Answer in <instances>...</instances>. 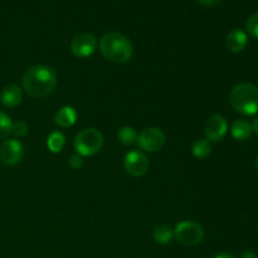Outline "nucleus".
I'll use <instances>...</instances> for the list:
<instances>
[{"mask_svg":"<svg viewBox=\"0 0 258 258\" xmlns=\"http://www.w3.org/2000/svg\"><path fill=\"white\" fill-rule=\"evenodd\" d=\"M70 166L72 169H81L83 166V156H81L80 154H76V155H72L70 159Z\"/></svg>","mask_w":258,"mask_h":258,"instance_id":"obj_22","label":"nucleus"},{"mask_svg":"<svg viewBox=\"0 0 258 258\" xmlns=\"http://www.w3.org/2000/svg\"><path fill=\"white\" fill-rule=\"evenodd\" d=\"M97 48V39L91 33H81L71 42V50L78 58H87L95 53Z\"/></svg>","mask_w":258,"mask_h":258,"instance_id":"obj_9","label":"nucleus"},{"mask_svg":"<svg viewBox=\"0 0 258 258\" xmlns=\"http://www.w3.org/2000/svg\"><path fill=\"white\" fill-rule=\"evenodd\" d=\"M66 145V136L60 131H54L48 136L47 146L50 150V153L58 154L63 150Z\"/></svg>","mask_w":258,"mask_h":258,"instance_id":"obj_16","label":"nucleus"},{"mask_svg":"<svg viewBox=\"0 0 258 258\" xmlns=\"http://www.w3.org/2000/svg\"><path fill=\"white\" fill-rule=\"evenodd\" d=\"M117 139L122 145H133V144H135L136 140H138V133H136L135 128L131 127V126H123V127H121L120 130H118Z\"/></svg>","mask_w":258,"mask_h":258,"instance_id":"obj_18","label":"nucleus"},{"mask_svg":"<svg viewBox=\"0 0 258 258\" xmlns=\"http://www.w3.org/2000/svg\"><path fill=\"white\" fill-rule=\"evenodd\" d=\"M253 134L252 130V123H249L248 121L241 118V120H237L232 123L231 126V135L233 136L236 140L238 141H246Z\"/></svg>","mask_w":258,"mask_h":258,"instance_id":"obj_13","label":"nucleus"},{"mask_svg":"<svg viewBox=\"0 0 258 258\" xmlns=\"http://www.w3.org/2000/svg\"><path fill=\"white\" fill-rule=\"evenodd\" d=\"M100 52L112 63H126L134 54L133 43L123 34L117 32L106 33L100 39Z\"/></svg>","mask_w":258,"mask_h":258,"instance_id":"obj_2","label":"nucleus"},{"mask_svg":"<svg viewBox=\"0 0 258 258\" xmlns=\"http://www.w3.org/2000/svg\"><path fill=\"white\" fill-rule=\"evenodd\" d=\"M191 153L197 159L208 158L212 153L211 143L207 139H199V140L194 141L193 146H191Z\"/></svg>","mask_w":258,"mask_h":258,"instance_id":"obj_17","label":"nucleus"},{"mask_svg":"<svg viewBox=\"0 0 258 258\" xmlns=\"http://www.w3.org/2000/svg\"><path fill=\"white\" fill-rule=\"evenodd\" d=\"M214 258H236V257H234L233 254H229V253H219Z\"/></svg>","mask_w":258,"mask_h":258,"instance_id":"obj_26","label":"nucleus"},{"mask_svg":"<svg viewBox=\"0 0 258 258\" xmlns=\"http://www.w3.org/2000/svg\"><path fill=\"white\" fill-rule=\"evenodd\" d=\"M24 146L19 140L8 139L0 145V161L7 166H14L22 161Z\"/></svg>","mask_w":258,"mask_h":258,"instance_id":"obj_7","label":"nucleus"},{"mask_svg":"<svg viewBox=\"0 0 258 258\" xmlns=\"http://www.w3.org/2000/svg\"><path fill=\"white\" fill-rule=\"evenodd\" d=\"M12 118L5 112L0 111V139L7 138L12 131Z\"/></svg>","mask_w":258,"mask_h":258,"instance_id":"obj_19","label":"nucleus"},{"mask_svg":"<svg viewBox=\"0 0 258 258\" xmlns=\"http://www.w3.org/2000/svg\"><path fill=\"white\" fill-rule=\"evenodd\" d=\"M23 90L35 98L49 96L57 86V73L44 64L33 66L25 71L22 80Z\"/></svg>","mask_w":258,"mask_h":258,"instance_id":"obj_1","label":"nucleus"},{"mask_svg":"<svg viewBox=\"0 0 258 258\" xmlns=\"http://www.w3.org/2000/svg\"><path fill=\"white\" fill-rule=\"evenodd\" d=\"M139 148L148 153H156L165 145V134L158 127H146L138 134Z\"/></svg>","mask_w":258,"mask_h":258,"instance_id":"obj_6","label":"nucleus"},{"mask_svg":"<svg viewBox=\"0 0 258 258\" xmlns=\"http://www.w3.org/2000/svg\"><path fill=\"white\" fill-rule=\"evenodd\" d=\"M174 238L184 246H197L204 238V229L194 221H183L176 224Z\"/></svg>","mask_w":258,"mask_h":258,"instance_id":"obj_5","label":"nucleus"},{"mask_svg":"<svg viewBox=\"0 0 258 258\" xmlns=\"http://www.w3.org/2000/svg\"><path fill=\"white\" fill-rule=\"evenodd\" d=\"M254 166H256V169H257V171H258V156L256 158V161H254Z\"/></svg>","mask_w":258,"mask_h":258,"instance_id":"obj_27","label":"nucleus"},{"mask_svg":"<svg viewBox=\"0 0 258 258\" xmlns=\"http://www.w3.org/2000/svg\"><path fill=\"white\" fill-rule=\"evenodd\" d=\"M77 121V112L71 106H63L55 113L54 122L60 127H71Z\"/></svg>","mask_w":258,"mask_h":258,"instance_id":"obj_14","label":"nucleus"},{"mask_svg":"<svg viewBox=\"0 0 258 258\" xmlns=\"http://www.w3.org/2000/svg\"><path fill=\"white\" fill-rule=\"evenodd\" d=\"M29 131V127H28V123L24 122V121H18V122H14L12 125V131L10 134L17 138H23L25 136Z\"/></svg>","mask_w":258,"mask_h":258,"instance_id":"obj_21","label":"nucleus"},{"mask_svg":"<svg viewBox=\"0 0 258 258\" xmlns=\"http://www.w3.org/2000/svg\"><path fill=\"white\" fill-rule=\"evenodd\" d=\"M252 130H253V133L258 136V116L256 118H254L253 123H252Z\"/></svg>","mask_w":258,"mask_h":258,"instance_id":"obj_25","label":"nucleus"},{"mask_svg":"<svg viewBox=\"0 0 258 258\" xmlns=\"http://www.w3.org/2000/svg\"><path fill=\"white\" fill-rule=\"evenodd\" d=\"M23 100L22 88L18 85H8L0 92V101L7 107H17Z\"/></svg>","mask_w":258,"mask_h":258,"instance_id":"obj_12","label":"nucleus"},{"mask_svg":"<svg viewBox=\"0 0 258 258\" xmlns=\"http://www.w3.org/2000/svg\"><path fill=\"white\" fill-rule=\"evenodd\" d=\"M103 136L97 128H83L76 135L75 148L81 156H93L101 150Z\"/></svg>","mask_w":258,"mask_h":258,"instance_id":"obj_4","label":"nucleus"},{"mask_svg":"<svg viewBox=\"0 0 258 258\" xmlns=\"http://www.w3.org/2000/svg\"><path fill=\"white\" fill-rule=\"evenodd\" d=\"M123 166L125 170L133 176H143L148 173L150 168L148 156L144 153L138 150L128 151L123 159Z\"/></svg>","mask_w":258,"mask_h":258,"instance_id":"obj_8","label":"nucleus"},{"mask_svg":"<svg viewBox=\"0 0 258 258\" xmlns=\"http://www.w3.org/2000/svg\"><path fill=\"white\" fill-rule=\"evenodd\" d=\"M197 2L202 5H206V7H213V5L219 4L222 0H197Z\"/></svg>","mask_w":258,"mask_h":258,"instance_id":"obj_23","label":"nucleus"},{"mask_svg":"<svg viewBox=\"0 0 258 258\" xmlns=\"http://www.w3.org/2000/svg\"><path fill=\"white\" fill-rule=\"evenodd\" d=\"M153 237L156 243L163 244V246L164 244H169L174 238V229H171L166 224H160V226H156L154 228Z\"/></svg>","mask_w":258,"mask_h":258,"instance_id":"obj_15","label":"nucleus"},{"mask_svg":"<svg viewBox=\"0 0 258 258\" xmlns=\"http://www.w3.org/2000/svg\"><path fill=\"white\" fill-rule=\"evenodd\" d=\"M227 131H228V123L221 115H212L204 126L206 139L209 143H221L226 138Z\"/></svg>","mask_w":258,"mask_h":258,"instance_id":"obj_10","label":"nucleus"},{"mask_svg":"<svg viewBox=\"0 0 258 258\" xmlns=\"http://www.w3.org/2000/svg\"><path fill=\"white\" fill-rule=\"evenodd\" d=\"M248 44V35L242 29H233L226 38V47L232 53H241Z\"/></svg>","mask_w":258,"mask_h":258,"instance_id":"obj_11","label":"nucleus"},{"mask_svg":"<svg viewBox=\"0 0 258 258\" xmlns=\"http://www.w3.org/2000/svg\"><path fill=\"white\" fill-rule=\"evenodd\" d=\"M241 258H257V254L252 251H246L242 253Z\"/></svg>","mask_w":258,"mask_h":258,"instance_id":"obj_24","label":"nucleus"},{"mask_svg":"<svg viewBox=\"0 0 258 258\" xmlns=\"http://www.w3.org/2000/svg\"><path fill=\"white\" fill-rule=\"evenodd\" d=\"M229 102L238 113L253 116L258 113V87L252 83H238L229 95Z\"/></svg>","mask_w":258,"mask_h":258,"instance_id":"obj_3","label":"nucleus"},{"mask_svg":"<svg viewBox=\"0 0 258 258\" xmlns=\"http://www.w3.org/2000/svg\"><path fill=\"white\" fill-rule=\"evenodd\" d=\"M246 28L251 37L258 39V13H254L253 15L248 18L246 23Z\"/></svg>","mask_w":258,"mask_h":258,"instance_id":"obj_20","label":"nucleus"}]
</instances>
